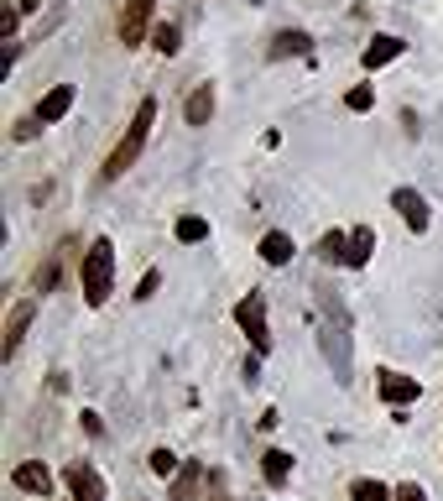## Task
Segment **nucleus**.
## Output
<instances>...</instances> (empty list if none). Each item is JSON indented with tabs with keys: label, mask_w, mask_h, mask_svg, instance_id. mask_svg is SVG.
Segmentation results:
<instances>
[{
	"label": "nucleus",
	"mask_w": 443,
	"mask_h": 501,
	"mask_svg": "<svg viewBox=\"0 0 443 501\" xmlns=\"http://www.w3.org/2000/svg\"><path fill=\"white\" fill-rule=\"evenodd\" d=\"M79 282H84V303L89 309H105L110 292H115V241L110 235H94L79 261Z\"/></svg>",
	"instance_id": "1"
},
{
	"label": "nucleus",
	"mask_w": 443,
	"mask_h": 501,
	"mask_svg": "<svg viewBox=\"0 0 443 501\" xmlns=\"http://www.w3.org/2000/svg\"><path fill=\"white\" fill-rule=\"evenodd\" d=\"M151 121H157V100H141V104H136V115H130V125H126V136H120V142H115V152L105 157V183H120L130 167H136V157L147 152Z\"/></svg>",
	"instance_id": "2"
},
{
	"label": "nucleus",
	"mask_w": 443,
	"mask_h": 501,
	"mask_svg": "<svg viewBox=\"0 0 443 501\" xmlns=\"http://www.w3.org/2000/svg\"><path fill=\"white\" fill-rule=\"evenodd\" d=\"M235 324L246 329V339H251L255 355L272 350V329H266V298H261V292H251V298H240V303H235Z\"/></svg>",
	"instance_id": "3"
},
{
	"label": "nucleus",
	"mask_w": 443,
	"mask_h": 501,
	"mask_svg": "<svg viewBox=\"0 0 443 501\" xmlns=\"http://www.w3.org/2000/svg\"><path fill=\"white\" fill-rule=\"evenodd\" d=\"M376 392H380V402H391V408H407V402H418V397H422V381H418V376H407V371H391V366H380V371H376Z\"/></svg>",
	"instance_id": "4"
},
{
	"label": "nucleus",
	"mask_w": 443,
	"mask_h": 501,
	"mask_svg": "<svg viewBox=\"0 0 443 501\" xmlns=\"http://www.w3.org/2000/svg\"><path fill=\"white\" fill-rule=\"evenodd\" d=\"M63 486H68V496L73 501H105V476H100L89 459H73V465H68Z\"/></svg>",
	"instance_id": "5"
},
{
	"label": "nucleus",
	"mask_w": 443,
	"mask_h": 501,
	"mask_svg": "<svg viewBox=\"0 0 443 501\" xmlns=\"http://www.w3.org/2000/svg\"><path fill=\"white\" fill-rule=\"evenodd\" d=\"M151 11H157V0H126V11H120V42H126V47H141V42H147Z\"/></svg>",
	"instance_id": "6"
},
{
	"label": "nucleus",
	"mask_w": 443,
	"mask_h": 501,
	"mask_svg": "<svg viewBox=\"0 0 443 501\" xmlns=\"http://www.w3.org/2000/svg\"><path fill=\"white\" fill-rule=\"evenodd\" d=\"M391 209H397L401 214V225L407 230H428V220H433V209H428V199H422L418 188H397V193H391Z\"/></svg>",
	"instance_id": "7"
},
{
	"label": "nucleus",
	"mask_w": 443,
	"mask_h": 501,
	"mask_svg": "<svg viewBox=\"0 0 443 501\" xmlns=\"http://www.w3.org/2000/svg\"><path fill=\"white\" fill-rule=\"evenodd\" d=\"M32 313H37V303H32V298H22L16 309L5 313V345H0V355H5V360H11V355L22 350L26 329H32Z\"/></svg>",
	"instance_id": "8"
},
{
	"label": "nucleus",
	"mask_w": 443,
	"mask_h": 501,
	"mask_svg": "<svg viewBox=\"0 0 443 501\" xmlns=\"http://www.w3.org/2000/svg\"><path fill=\"white\" fill-rule=\"evenodd\" d=\"M11 486L26 491V496H47V491H53V470H47L43 459H22V465L11 470Z\"/></svg>",
	"instance_id": "9"
},
{
	"label": "nucleus",
	"mask_w": 443,
	"mask_h": 501,
	"mask_svg": "<svg viewBox=\"0 0 443 501\" xmlns=\"http://www.w3.org/2000/svg\"><path fill=\"white\" fill-rule=\"evenodd\" d=\"M401 53H407V42L391 37V32H380V37H371V47L360 53V68H365V74H376V68H386V63H397Z\"/></svg>",
	"instance_id": "10"
},
{
	"label": "nucleus",
	"mask_w": 443,
	"mask_h": 501,
	"mask_svg": "<svg viewBox=\"0 0 443 501\" xmlns=\"http://www.w3.org/2000/svg\"><path fill=\"white\" fill-rule=\"evenodd\" d=\"M68 110H73V84H53V89L43 94V104H37V121H43V125H58Z\"/></svg>",
	"instance_id": "11"
},
{
	"label": "nucleus",
	"mask_w": 443,
	"mask_h": 501,
	"mask_svg": "<svg viewBox=\"0 0 443 501\" xmlns=\"http://www.w3.org/2000/svg\"><path fill=\"white\" fill-rule=\"evenodd\" d=\"M198 491H204V465H198V459H183V470L172 476L168 501H198Z\"/></svg>",
	"instance_id": "12"
},
{
	"label": "nucleus",
	"mask_w": 443,
	"mask_h": 501,
	"mask_svg": "<svg viewBox=\"0 0 443 501\" xmlns=\"http://www.w3.org/2000/svg\"><path fill=\"white\" fill-rule=\"evenodd\" d=\"M261 261H266V267H287V261H293V235H287V230H266V235H261Z\"/></svg>",
	"instance_id": "13"
},
{
	"label": "nucleus",
	"mask_w": 443,
	"mask_h": 501,
	"mask_svg": "<svg viewBox=\"0 0 443 501\" xmlns=\"http://www.w3.org/2000/svg\"><path fill=\"white\" fill-rule=\"evenodd\" d=\"M183 121L188 125H209L214 121V84H198L188 94V104H183Z\"/></svg>",
	"instance_id": "14"
},
{
	"label": "nucleus",
	"mask_w": 443,
	"mask_h": 501,
	"mask_svg": "<svg viewBox=\"0 0 443 501\" xmlns=\"http://www.w3.org/2000/svg\"><path fill=\"white\" fill-rule=\"evenodd\" d=\"M303 53H313V37H308V32L287 26V32L272 37V58H303Z\"/></svg>",
	"instance_id": "15"
},
{
	"label": "nucleus",
	"mask_w": 443,
	"mask_h": 501,
	"mask_svg": "<svg viewBox=\"0 0 443 501\" xmlns=\"http://www.w3.org/2000/svg\"><path fill=\"white\" fill-rule=\"evenodd\" d=\"M261 476H266V486L282 491V486L293 480V455H287V449H266V455H261Z\"/></svg>",
	"instance_id": "16"
},
{
	"label": "nucleus",
	"mask_w": 443,
	"mask_h": 501,
	"mask_svg": "<svg viewBox=\"0 0 443 501\" xmlns=\"http://www.w3.org/2000/svg\"><path fill=\"white\" fill-rule=\"evenodd\" d=\"M318 261H334V267H344V261H350V230H329V235L318 241Z\"/></svg>",
	"instance_id": "17"
},
{
	"label": "nucleus",
	"mask_w": 443,
	"mask_h": 501,
	"mask_svg": "<svg viewBox=\"0 0 443 501\" xmlns=\"http://www.w3.org/2000/svg\"><path fill=\"white\" fill-rule=\"evenodd\" d=\"M371 250H376V230L355 225V230H350V261H344V267H365V261H371Z\"/></svg>",
	"instance_id": "18"
},
{
	"label": "nucleus",
	"mask_w": 443,
	"mask_h": 501,
	"mask_svg": "<svg viewBox=\"0 0 443 501\" xmlns=\"http://www.w3.org/2000/svg\"><path fill=\"white\" fill-rule=\"evenodd\" d=\"M172 235H178L183 246H198V241H209V220H204V214H183Z\"/></svg>",
	"instance_id": "19"
},
{
	"label": "nucleus",
	"mask_w": 443,
	"mask_h": 501,
	"mask_svg": "<svg viewBox=\"0 0 443 501\" xmlns=\"http://www.w3.org/2000/svg\"><path fill=\"white\" fill-rule=\"evenodd\" d=\"M350 501H397V491L380 486V480H371V476H360L355 486H350Z\"/></svg>",
	"instance_id": "20"
},
{
	"label": "nucleus",
	"mask_w": 443,
	"mask_h": 501,
	"mask_svg": "<svg viewBox=\"0 0 443 501\" xmlns=\"http://www.w3.org/2000/svg\"><path fill=\"white\" fill-rule=\"evenodd\" d=\"M151 47H157L162 58H172V53L183 47V32H178V21H162V26H151Z\"/></svg>",
	"instance_id": "21"
},
{
	"label": "nucleus",
	"mask_w": 443,
	"mask_h": 501,
	"mask_svg": "<svg viewBox=\"0 0 443 501\" xmlns=\"http://www.w3.org/2000/svg\"><path fill=\"white\" fill-rule=\"evenodd\" d=\"M147 465H151V476H162V480H168V476H178V470H183V459L172 455L168 444H162V449H151V459H147Z\"/></svg>",
	"instance_id": "22"
},
{
	"label": "nucleus",
	"mask_w": 443,
	"mask_h": 501,
	"mask_svg": "<svg viewBox=\"0 0 443 501\" xmlns=\"http://www.w3.org/2000/svg\"><path fill=\"white\" fill-rule=\"evenodd\" d=\"M371 104H376V89H371V84H355V89L344 94V110H355V115H365Z\"/></svg>",
	"instance_id": "23"
},
{
	"label": "nucleus",
	"mask_w": 443,
	"mask_h": 501,
	"mask_svg": "<svg viewBox=\"0 0 443 501\" xmlns=\"http://www.w3.org/2000/svg\"><path fill=\"white\" fill-rule=\"evenodd\" d=\"M162 288V271H147V277H141V282H136V298H141V303H147L151 292Z\"/></svg>",
	"instance_id": "24"
},
{
	"label": "nucleus",
	"mask_w": 443,
	"mask_h": 501,
	"mask_svg": "<svg viewBox=\"0 0 443 501\" xmlns=\"http://www.w3.org/2000/svg\"><path fill=\"white\" fill-rule=\"evenodd\" d=\"M397 501H428V491H422L418 480H401V486H397Z\"/></svg>",
	"instance_id": "25"
},
{
	"label": "nucleus",
	"mask_w": 443,
	"mask_h": 501,
	"mask_svg": "<svg viewBox=\"0 0 443 501\" xmlns=\"http://www.w3.org/2000/svg\"><path fill=\"white\" fill-rule=\"evenodd\" d=\"M37 5H43V0H16V11H22V16H32Z\"/></svg>",
	"instance_id": "26"
},
{
	"label": "nucleus",
	"mask_w": 443,
	"mask_h": 501,
	"mask_svg": "<svg viewBox=\"0 0 443 501\" xmlns=\"http://www.w3.org/2000/svg\"><path fill=\"white\" fill-rule=\"evenodd\" d=\"M214 501H230L225 496V476H214Z\"/></svg>",
	"instance_id": "27"
},
{
	"label": "nucleus",
	"mask_w": 443,
	"mask_h": 501,
	"mask_svg": "<svg viewBox=\"0 0 443 501\" xmlns=\"http://www.w3.org/2000/svg\"><path fill=\"white\" fill-rule=\"evenodd\" d=\"M68 501H73V496H68Z\"/></svg>",
	"instance_id": "28"
}]
</instances>
